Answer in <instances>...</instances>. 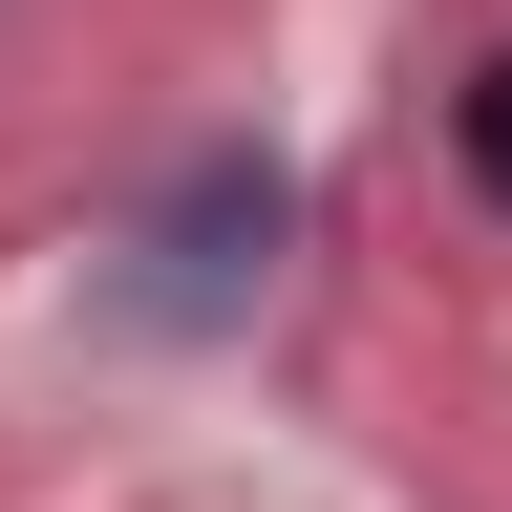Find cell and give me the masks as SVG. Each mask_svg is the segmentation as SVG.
I'll use <instances>...</instances> for the list:
<instances>
[{"label": "cell", "mask_w": 512, "mask_h": 512, "mask_svg": "<svg viewBox=\"0 0 512 512\" xmlns=\"http://www.w3.org/2000/svg\"><path fill=\"white\" fill-rule=\"evenodd\" d=\"M278 235H299V171H278V150H192L150 214H128V278H107V299L171 320V342H214V320L278 278Z\"/></svg>", "instance_id": "cell-1"}, {"label": "cell", "mask_w": 512, "mask_h": 512, "mask_svg": "<svg viewBox=\"0 0 512 512\" xmlns=\"http://www.w3.org/2000/svg\"><path fill=\"white\" fill-rule=\"evenodd\" d=\"M470 171L512 192V64H470Z\"/></svg>", "instance_id": "cell-2"}]
</instances>
